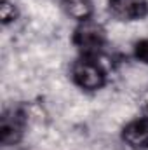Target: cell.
<instances>
[{"mask_svg":"<svg viewBox=\"0 0 148 150\" xmlns=\"http://www.w3.org/2000/svg\"><path fill=\"white\" fill-rule=\"evenodd\" d=\"M73 82L85 91H98L106 82L105 68L94 59V56H82L72 67Z\"/></svg>","mask_w":148,"mask_h":150,"instance_id":"1","label":"cell"},{"mask_svg":"<svg viewBox=\"0 0 148 150\" xmlns=\"http://www.w3.org/2000/svg\"><path fill=\"white\" fill-rule=\"evenodd\" d=\"M105 40H106L105 28L99 23L92 21V18L82 21L73 33V44L82 51L84 56H94L96 52H99L101 47L105 45Z\"/></svg>","mask_w":148,"mask_h":150,"instance_id":"2","label":"cell"},{"mask_svg":"<svg viewBox=\"0 0 148 150\" xmlns=\"http://www.w3.org/2000/svg\"><path fill=\"white\" fill-rule=\"evenodd\" d=\"M25 127H26V113L23 108H19V107L5 108L2 113V120H0L2 143L5 147L16 145L23 138Z\"/></svg>","mask_w":148,"mask_h":150,"instance_id":"3","label":"cell"},{"mask_svg":"<svg viewBox=\"0 0 148 150\" xmlns=\"http://www.w3.org/2000/svg\"><path fill=\"white\" fill-rule=\"evenodd\" d=\"M108 9L122 21H138L148 16L147 0H108Z\"/></svg>","mask_w":148,"mask_h":150,"instance_id":"4","label":"cell"},{"mask_svg":"<svg viewBox=\"0 0 148 150\" xmlns=\"http://www.w3.org/2000/svg\"><path fill=\"white\" fill-rule=\"evenodd\" d=\"M122 140L134 150L148 149V119H138L129 122L122 131Z\"/></svg>","mask_w":148,"mask_h":150,"instance_id":"5","label":"cell"},{"mask_svg":"<svg viewBox=\"0 0 148 150\" xmlns=\"http://www.w3.org/2000/svg\"><path fill=\"white\" fill-rule=\"evenodd\" d=\"M63 9L78 23L92 18V4L89 0H63Z\"/></svg>","mask_w":148,"mask_h":150,"instance_id":"6","label":"cell"},{"mask_svg":"<svg viewBox=\"0 0 148 150\" xmlns=\"http://www.w3.org/2000/svg\"><path fill=\"white\" fill-rule=\"evenodd\" d=\"M0 16H2V23L7 25L11 21H14L18 18V11L16 7L9 2V0H2V5H0Z\"/></svg>","mask_w":148,"mask_h":150,"instance_id":"7","label":"cell"},{"mask_svg":"<svg viewBox=\"0 0 148 150\" xmlns=\"http://www.w3.org/2000/svg\"><path fill=\"white\" fill-rule=\"evenodd\" d=\"M134 56L141 63L148 65V38H143V40L136 42V45H134Z\"/></svg>","mask_w":148,"mask_h":150,"instance_id":"8","label":"cell"}]
</instances>
